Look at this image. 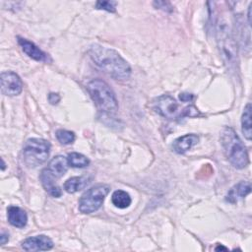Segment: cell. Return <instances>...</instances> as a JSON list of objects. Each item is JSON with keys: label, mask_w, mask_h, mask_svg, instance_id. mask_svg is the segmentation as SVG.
<instances>
[{"label": "cell", "mask_w": 252, "mask_h": 252, "mask_svg": "<svg viewBox=\"0 0 252 252\" xmlns=\"http://www.w3.org/2000/svg\"><path fill=\"white\" fill-rule=\"evenodd\" d=\"M89 55L99 69L113 79L127 80L131 75L130 65L111 48L94 44L90 47Z\"/></svg>", "instance_id": "obj_1"}, {"label": "cell", "mask_w": 252, "mask_h": 252, "mask_svg": "<svg viewBox=\"0 0 252 252\" xmlns=\"http://www.w3.org/2000/svg\"><path fill=\"white\" fill-rule=\"evenodd\" d=\"M216 33L220 56L226 68L236 73L238 71L237 44L229 20L223 16L218 17L216 22Z\"/></svg>", "instance_id": "obj_2"}, {"label": "cell", "mask_w": 252, "mask_h": 252, "mask_svg": "<svg viewBox=\"0 0 252 252\" xmlns=\"http://www.w3.org/2000/svg\"><path fill=\"white\" fill-rule=\"evenodd\" d=\"M220 140L228 161L235 168L242 169L246 167L249 163L248 153L236 132L230 127H225L221 133Z\"/></svg>", "instance_id": "obj_3"}, {"label": "cell", "mask_w": 252, "mask_h": 252, "mask_svg": "<svg viewBox=\"0 0 252 252\" xmlns=\"http://www.w3.org/2000/svg\"><path fill=\"white\" fill-rule=\"evenodd\" d=\"M87 91L100 111L110 113L118 108V101L112 89L101 79H94L87 84Z\"/></svg>", "instance_id": "obj_4"}, {"label": "cell", "mask_w": 252, "mask_h": 252, "mask_svg": "<svg viewBox=\"0 0 252 252\" xmlns=\"http://www.w3.org/2000/svg\"><path fill=\"white\" fill-rule=\"evenodd\" d=\"M154 106L155 110L160 116L170 120L183 117H195L200 115L199 110L192 104L180 109L177 101L168 94H163L156 98Z\"/></svg>", "instance_id": "obj_5"}, {"label": "cell", "mask_w": 252, "mask_h": 252, "mask_svg": "<svg viewBox=\"0 0 252 252\" xmlns=\"http://www.w3.org/2000/svg\"><path fill=\"white\" fill-rule=\"evenodd\" d=\"M50 144L48 141L32 138L26 141L23 148V158L29 167H36L45 162L49 157Z\"/></svg>", "instance_id": "obj_6"}, {"label": "cell", "mask_w": 252, "mask_h": 252, "mask_svg": "<svg viewBox=\"0 0 252 252\" xmlns=\"http://www.w3.org/2000/svg\"><path fill=\"white\" fill-rule=\"evenodd\" d=\"M110 187L105 184H97L88 189L79 200V211L82 214H92L97 211L107 194Z\"/></svg>", "instance_id": "obj_7"}, {"label": "cell", "mask_w": 252, "mask_h": 252, "mask_svg": "<svg viewBox=\"0 0 252 252\" xmlns=\"http://www.w3.org/2000/svg\"><path fill=\"white\" fill-rule=\"evenodd\" d=\"M1 92L5 95L14 96L18 95L23 91V82L21 78L12 71L1 73Z\"/></svg>", "instance_id": "obj_8"}, {"label": "cell", "mask_w": 252, "mask_h": 252, "mask_svg": "<svg viewBox=\"0 0 252 252\" xmlns=\"http://www.w3.org/2000/svg\"><path fill=\"white\" fill-rule=\"evenodd\" d=\"M52 247V240L43 234L29 237L22 242V248L26 251H46Z\"/></svg>", "instance_id": "obj_9"}, {"label": "cell", "mask_w": 252, "mask_h": 252, "mask_svg": "<svg viewBox=\"0 0 252 252\" xmlns=\"http://www.w3.org/2000/svg\"><path fill=\"white\" fill-rule=\"evenodd\" d=\"M69 166L70 165L68 163L67 158L63 156H56L51 158L45 169L51 176H53L55 179H58L66 173Z\"/></svg>", "instance_id": "obj_10"}, {"label": "cell", "mask_w": 252, "mask_h": 252, "mask_svg": "<svg viewBox=\"0 0 252 252\" xmlns=\"http://www.w3.org/2000/svg\"><path fill=\"white\" fill-rule=\"evenodd\" d=\"M18 43L22 47L23 51L32 59L35 61H47V54L37 47L33 42L18 36Z\"/></svg>", "instance_id": "obj_11"}, {"label": "cell", "mask_w": 252, "mask_h": 252, "mask_svg": "<svg viewBox=\"0 0 252 252\" xmlns=\"http://www.w3.org/2000/svg\"><path fill=\"white\" fill-rule=\"evenodd\" d=\"M198 142H199V137L197 135L187 134L175 139L172 144V149L175 153L182 155L188 152Z\"/></svg>", "instance_id": "obj_12"}, {"label": "cell", "mask_w": 252, "mask_h": 252, "mask_svg": "<svg viewBox=\"0 0 252 252\" xmlns=\"http://www.w3.org/2000/svg\"><path fill=\"white\" fill-rule=\"evenodd\" d=\"M39 180L41 182L42 187L44 188V190L50 194L52 197L58 198L62 195V190L60 189V187L56 184V180L53 176H51L47 170L45 168H43L40 172L39 175Z\"/></svg>", "instance_id": "obj_13"}, {"label": "cell", "mask_w": 252, "mask_h": 252, "mask_svg": "<svg viewBox=\"0 0 252 252\" xmlns=\"http://www.w3.org/2000/svg\"><path fill=\"white\" fill-rule=\"evenodd\" d=\"M251 192V185L248 181H240L235 184L227 193L225 200L231 204L236 203L239 199L246 197Z\"/></svg>", "instance_id": "obj_14"}, {"label": "cell", "mask_w": 252, "mask_h": 252, "mask_svg": "<svg viewBox=\"0 0 252 252\" xmlns=\"http://www.w3.org/2000/svg\"><path fill=\"white\" fill-rule=\"evenodd\" d=\"M7 218H8V221L13 226H16L19 228L26 226L28 222L27 213L23 209L17 206H10L7 209Z\"/></svg>", "instance_id": "obj_15"}, {"label": "cell", "mask_w": 252, "mask_h": 252, "mask_svg": "<svg viewBox=\"0 0 252 252\" xmlns=\"http://www.w3.org/2000/svg\"><path fill=\"white\" fill-rule=\"evenodd\" d=\"M90 183L87 176H74L69 178L64 183V190L68 193H76L84 189Z\"/></svg>", "instance_id": "obj_16"}, {"label": "cell", "mask_w": 252, "mask_h": 252, "mask_svg": "<svg viewBox=\"0 0 252 252\" xmlns=\"http://www.w3.org/2000/svg\"><path fill=\"white\" fill-rule=\"evenodd\" d=\"M251 103H247L244 107V111L241 116V130L244 137L247 140H251L252 138V123H251Z\"/></svg>", "instance_id": "obj_17"}, {"label": "cell", "mask_w": 252, "mask_h": 252, "mask_svg": "<svg viewBox=\"0 0 252 252\" xmlns=\"http://www.w3.org/2000/svg\"><path fill=\"white\" fill-rule=\"evenodd\" d=\"M111 202L118 209H126L131 205L132 200L126 191L116 190L111 196Z\"/></svg>", "instance_id": "obj_18"}, {"label": "cell", "mask_w": 252, "mask_h": 252, "mask_svg": "<svg viewBox=\"0 0 252 252\" xmlns=\"http://www.w3.org/2000/svg\"><path fill=\"white\" fill-rule=\"evenodd\" d=\"M67 160L70 166L76 168H83L90 164V159L80 153L69 154L67 157Z\"/></svg>", "instance_id": "obj_19"}, {"label": "cell", "mask_w": 252, "mask_h": 252, "mask_svg": "<svg viewBox=\"0 0 252 252\" xmlns=\"http://www.w3.org/2000/svg\"><path fill=\"white\" fill-rule=\"evenodd\" d=\"M55 136L62 145H70L75 141V134L72 131L59 129L56 131Z\"/></svg>", "instance_id": "obj_20"}, {"label": "cell", "mask_w": 252, "mask_h": 252, "mask_svg": "<svg viewBox=\"0 0 252 252\" xmlns=\"http://www.w3.org/2000/svg\"><path fill=\"white\" fill-rule=\"evenodd\" d=\"M117 5V2L115 1H97L95 3V7L97 9H102L107 12H115V7Z\"/></svg>", "instance_id": "obj_21"}, {"label": "cell", "mask_w": 252, "mask_h": 252, "mask_svg": "<svg viewBox=\"0 0 252 252\" xmlns=\"http://www.w3.org/2000/svg\"><path fill=\"white\" fill-rule=\"evenodd\" d=\"M154 5L158 8V9H161L163 11H166V12H170L172 11V6L170 5L169 2H164V1H156L154 2Z\"/></svg>", "instance_id": "obj_22"}, {"label": "cell", "mask_w": 252, "mask_h": 252, "mask_svg": "<svg viewBox=\"0 0 252 252\" xmlns=\"http://www.w3.org/2000/svg\"><path fill=\"white\" fill-rule=\"evenodd\" d=\"M179 98L183 102H188V101H192L193 100L194 95L192 94H185V93H183V94H180Z\"/></svg>", "instance_id": "obj_23"}, {"label": "cell", "mask_w": 252, "mask_h": 252, "mask_svg": "<svg viewBox=\"0 0 252 252\" xmlns=\"http://www.w3.org/2000/svg\"><path fill=\"white\" fill-rule=\"evenodd\" d=\"M48 100L51 104H56L60 100V96L58 94H49Z\"/></svg>", "instance_id": "obj_24"}, {"label": "cell", "mask_w": 252, "mask_h": 252, "mask_svg": "<svg viewBox=\"0 0 252 252\" xmlns=\"http://www.w3.org/2000/svg\"><path fill=\"white\" fill-rule=\"evenodd\" d=\"M8 240H9V234L4 232V231H2L1 235H0V243H1V245H4L6 242H8Z\"/></svg>", "instance_id": "obj_25"}, {"label": "cell", "mask_w": 252, "mask_h": 252, "mask_svg": "<svg viewBox=\"0 0 252 252\" xmlns=\"http://www.w3.org/2000/svg\"><path fill=\"white\" fill-rule=\"evenodd\" d=\"M251 7H252V4L249 5V7H248V13H247V19H248V26H249V27L251 26Z\"/></svg>", "instance_id": "obj_26"}, {"label": "cell", "mask_w": 252, "mask_h": 252, "mask_svg": "<svg viewBox=\"0 0 252 252\" xmlns=\"http://www.w3.org/2000/svg\"><path fill=\"white\" fill-rule=\"evenodd\" d=\"M215 250H216V251H219V250H227V248H226V247H223V246H221V245H220V244H218V246L215 248Z\"/></svg>", "instance_id": "obj_27"}, {"label": "cell", "mask_w": 252, "mask_h": 252, "mask_svg": "<svg viewBox=\"0 0 252 252\" xmlns=\"http://www.w3.org/2000/svg\"><path fill=\"white\" fill-rule=\"evenodd\" d=\"M1 160H2V166H1V169H2V170H4V169H5V162H4V159H3V158H2Z\"/></svg>", "instance_id": "obj_28"}]
</instances>
